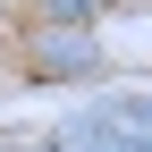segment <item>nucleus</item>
Here are the masks:
<instances>
[{
	"mask_svg": "<svg viewBox=\"0 0 152 152\" xmlns=\"http://www.w3.org/2000/svg\"><path fill=\"white\" fill-rule=\"evenodd\" d=\"M34 68H51V76H93V68H102V51H93V42H68V34H42Z\"/></svg>",
	"mask_w": 152,
	"mask_h": 152,
	"instance_id": "1",
	"label": "nucleus"
}]
</instances>
